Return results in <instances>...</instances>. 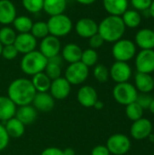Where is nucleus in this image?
<instances>
[{
    "label": "nucleus",
    "instance_id": "48",
    "mask_svg": "<svg viewBox=\"0 0 154 155\" xmlns=\"http://www.w3.org/2000/svg\"><path fill=\"white\" fill-rule=\"evenodd\" d=\"M64 155H74V151L71 148H67L66 150L64 151Z\"/></svg>",
    "mask_w": 154,
    "mask_h": 155
},
{
    "label": "nucleus",
    "instance_id": "20",
    "mask_svg": "<svg viewBox=\"0 0 154 155\" xmlns=\"http://www.w3.org/2000/svg\"><path fill=\"white\" fill-rule=\"evenodd\" d=\"M135 88L142 94H149L154 89L153 77L151 74L138 73L134 77Z\"/></svg>",
    "mask_w": 154,
    "mask_h": 155
},
{
    "label": "nucleus",
    "instance_id": "36",
    "mask_svg": "<svg viewBox=\"0 0 154 155\" xmlns=\"http://www.w3.org/2000/svg\"><path fill=\"white\" fill-rule=\"evenodd\" d=\"M44 74L53 81L55 80L59 77H61V74H62V69L61 66L54 64V63H50L47 61V64L45 66L44 69Z\"/></svg>",
    "mask_w": 154,
    "mask_h": 155
},
{
    "label": "nucleus",
    "instance_id": "24",
    "mask_svg": "<svg viewBox=\"0 0 154 155\" xmlns=\"http://www.w3.org/2000/svg\"><path fill=\"white\" fill-rule=\"evenodd\" d=\"M16 105L8 96H0V121L6 122L15 117Z\"/></svg>",
    "mask_w": 154,
    "mask_h": 155
},
{
    "label": "nucleus",
    "instance_id": "30",
    "mask_svg": "<svg viewBox=\"0 0 154 155\" xmlns=\"http://www.w3.org/2000/svg\"><path fill=\"white\" fill-rule=\"evenodd\" d=\"M125 114L126 116L133 122H135L141 118H143V109L140 104H138L136 102H133L128 105H126L125 108Z\"/></svg>",
    "mask_w": 154,
    "mask_h": 155
},
{
    "label": "nucleus",
    "instance_id": "39",
    "mask_svg": "<svg viewBox=\"0 0 154 155\" xmlns=\"http://www.w3.org/2000/svg\"><path fill=\"white\" fill-rule=\"evenodd\" d=\"M152 97L151 95H149L148 94H138V97L136 99V103L138 104H140L142 106V108L144 109H148L152 101Z\"/></svg>",
    "mask_w": 154,
    "mask_h": 155
},
{
    "label": "nucleus",
    "instance_id": "4",
    "mask_svg": "<svg viewBox=\"0 0 154 155\" xmlns=\"http://www.w3.org/2000/svg\"><path fill=\"white\" fill-rule=\"evenodd\" d=\"M46 23L49 30V35L58 38L67 35L73 28L72 20L64 14L50 16Z\"/></svg>",
    "mask_w": 154,
    "mask_h": 155
},
{
    "label": "nucleus",
    "instance_id": "13",
    "mask_svg": "<svg viewBox=\"0 0 154 155\" xmlns=\"http://www.w3.org/2000/svg\"><path fill=\"white\" fill-rule=\"evenodd\" d=\"M75 32L82 38H90L98 33V24L92 18L84 17L75 24Z\"/></svg>",
    "mask_w": 154,
    "mask_h": 155
},
{
    "label": "nucleus",
    "instance_id": "25",
    "mask_svg": "<svg viewBox=\"0 0 154 155\" xmlns=\"http://www.w3.org/2000/svg\"><path fill=\"white\" fill-rule=\"evenodd\" d=\"M66 0H44L43 10L50 16L64 14L66 8Z\"/></svg>",
    "mask_w": 154,
    "mask_h": 155
},
{
    "label": "nucleus",
    "instance_id": "42",
    "mask_svg": "<svg viewBox=\"0 0 154 155\" xmlns=\"http://www.w3.org/2000/svg\"><path fill=\"white\" fill-rule=\"evenodd\" d=\"M110 152L104 145H97L93 150L91 155H110Z\"/></svg>",
    "mask_w": 154,
    "mask_h": 155
},
{
    "label": "nucleus",
    "instance_id": "34",
    "mask_svg": "<svg viewBox=\"0 0 154 155\" xmlns=\"http://www.w3.org/2000/svg\"><path fill=\"white\" fill-rule=\"evenodd\" d=\"M93 76L99 83H106L110 77L109 69L103 64H97L93 69Z\"/></svg>",
    "mask_w": 154,
    "mask_h": 155
},
{
    "label": "nucleus",
    "instance_id": "46",
    "mask_svg": "<svg viewBox=\"0 0 154 155\" xmlns=\"http://www.w3.org/2000/svg\"><path fill=\"white\" fill-rule=\"evenodd\" d=\"M93 107H94L96 110H101V109H103V102H101V101H99V100H97V101H96V103L94 104Z\"/></svg>",
    "mask_w": 154,
    "mask_h": 155
},
{
    "label": "nucleus",
    "instance_id": "12",
    "mask_svg": "<svg viewBox=\"0 0 154 155\" xmlns=\"http://www.w3.org/2000/svg\"><path fill=\"white\" fill-rule=\"evenodd\" d=\"M40 53L47 59L59 54L61 51V42L58 37L48 35L40 43Z\"/></svg>",
    "mask_w": 154,
    "mask_h": 155
},
{
    "label": "nucleus",
    "instance_id": "52",
    "mask_svg": "<svg viewBox=\"0 0 154 155\" xmlns=\"http://www.w3.org/2000/svg\"><path fill=\"white\" fill-rule=\"evenodd\" d=\"M152 31H153V32H154V25H153V29H152Z\"/></svg>",
    "mask_w": 154,
    "mask_h": 155
},
{
    "label": "nucleus",
    "instance_id": "16",
    "mask_svg": "<svg viewBox=\"0 0 154 155\" xmlns=\"http://www.w3.org/2000/svg\"><path fill=\"white\" fill-rule=\"evenodd\" d=\"M98 100L96 90L90 85L82 86L77 92V101L79 104L86 108L93 107L94 104Z\"/></svg>",
    "mask_w": 154,
    "mask_h": 155
},
{
    "label": "nucleus",
    "instance_id": "5",
    "mask_svg": "<svg viewBox=\"0 0 154 155\" xmlns=\"http://www.w3.org/2000/svg\"><path fill=\"white\" fill-rule=\"evenodd\" d=\"M113 95L118 104L126 106L133 102H136L138 97V91L133 84L128 82L120 83L113 87Z\"/></svg>",
    "mask_w": 154,
    "mask_h": 155
},
{
    "label": "nucleus",
    "instance_id": "37",
    "mask_svg": "<svg viewBox=\"0 0 154 155\" xmlns=\"http://www.w3.org/2000/svg\"><path fill=\"white\" fill-rule=\"evenodd\" d=\"M17 54H18V52H17V50H16V48L15 47L14 45H4L3 46L1 55L5 59L13 60L17 56Z\"/></svg>",
    "mask_w": 154,
    "mask_h": 155
},
{
    "label": "nucleus",
    "instance_id": "21",
    "mask_svg": "<svg viewBox=\"0 0 154 155\" xmlns=\"http://www.w3.org/2000/svg\"><path fill=\"white\" fill-rule=\"evenodd\" d=\"M15 117L17 118L24 125H28L36 120L37 110L30 104L19 106V108L16 109Z\"/></svg>",
    "mask_w": 154,
    "mask_h": 155
},
{
    "label": "nucleus",
    "instance_id": "29",
    "mask_svg": "<svg viewBox=\"0 0 154 155\" xmlns=\"http://www.w3.org/2000/svg\"><path fill=\"white\" fill-rule=\"evenodd\" d=\"M12 24L14 25V27L15 28V30L18 31L20 34L30 33L32 26H33L32 19L26 15L16 16Z\"/></svg>",
    "mask_w": 154,
    "mask_h": 155
},
{
    "label": "nucleus",
    "instance_id": "47",
    "mask_svg": "<svg viewBox=\"0 0 154 155\" xmlns=\"http://www.w3.org/2000/svg\"><path fill=\"white\" fill-rule=\"evenodd\" d=\"M149 12H150V15L154 19V0H152V4H151V6L149 8Z\"/></svg>",
    "mask_w": 154,
    "mask_h": 155
},
{
    "label": "nucleus",
    "instance_id": "35",
    "mask_svg": "<svg viewBox=\"0 0 154 155\" xmlns=\"http://www.w3.org/2000/svg\"><path fill=\"white\" fill-rule=\"evenodd\" d=\"M23 6L29 13H38L43 10L44 0H22Z\"/></svg>",
    "mask_w": 154,
    "mask_h": 155
},
{
    "label": "nucleus",
    "instance_id": "53",
    "mask_svg": "<svg viewBox=\"0 0 154 155\" xmlns=\"http://www.w3.org/2000/svg\"><path fill=\"white\" fill-rule=\"evenodd\" d=\"M152 155H154V153H153V154H152Z\"/></svg>",
    "mask_w": 154,
    "mask_h": 155
},
{
    "label": "nucleus",
    "instance_id": "22",
    "mask_svg": "<svg viewBox=\"0 0 154 155\" xmlns=\"http://www.w3.org/2000/svg\"><path fill=\"white\" fill-rule=\"evenodd\" d=\"M128 0H103L105 11L111 15L122 16L128 9Z\"/></svg>",
    "mask_w": 154,
    "mask_h": 155
},
{
    "label": "nucleus",
    "instance_id": "43",
    "mask_svg": "<svg viewBox=\"0 0 154 155\" xmlns=\"http://www.w3.org/2000/svg\"><path fill=\"white\" fill-rule=\"evenodd\" d=\"M41 155H64V151L56 147H48L44 149Z\"/></svg>",
    "mask_w": 154,
    "mask_h": 155
},
{
    "label": "nucleus",
    "instance_id": "11",
    "mask_svg": "<svg viewBox=\"0 0 154 155\" xmlns=\"http://www.w3.org/2000/svg\"><path fill=\"white\" fill-rule=\"evenodd\" d=\"M152 132V124L146 118H141L133 123L131 126V135L137 141L144 140L150 136Z\"/></svg>",
    "mask_w": 154,
    "mask_h": 155
},
{
    "label": "nucleus",
    "instance_id": "40",
    "mask_svg": "<svg viewBox=\"0 0 154 155\" xmlns=\"http://www.w3.org/2000/svg\"><path fill=\"white\" fill-rule=\"evenodd\" d=\"M103 44H104V40L98 33L89 38V45L92 49L95 50L97 48H100Z\"/></svg>",
    "mask_w": 154,
    "mask_h": 155
},
{
    "label": "nucleus",
    "instance_id": "50",
    "mask_svg": "<svg viewBox=\"0 0 154 155\" xmlns=\"http://www.w3.org/2000/svg\"><path fill=\"white\" fill-rule=\"evenodd\" d=\"M2 50H3V45L0 43V55H1V54H2Z\"/></svg>",
    "mask_w": 154,
    "mask_h": 155
},
{
    "label": "nucleus",
    "instance_id": "28",
    "mask_svg": "<svg viewBox=\"0 0 154 155\" xmlns=\"http://www.w3.org/2000/svg\"><path fill=\"white\" fill-rule=\"evenodd\" d=\"M122 19L123 21V24L125 27L129 28H136L140 25L142 22V15L137 10L133 9H127L123 15Z\"/></svg>",
    "mask_w": 154,
    "mask_h": 155
},
{
    "label": "nucleus",
    "instance_id": "8",
    "mask_svg": "<svg viewBox=\"0 0 154 155\" xmlns=\"http://www.w3.org/2000/svg\"><path fill=\"white\" fill-rule=\"evenodd\" d=\"M132 143L128 136L123 134H115L110 136L106 143V147L110 153L113 155L126 154L131 149Z\"/></svg>",
    "mask_w": 154,
    "mask_h": 155
},
{
    "label": "nucleus",
    "instance_id": "14",
    "mask_svg": "<svg viewBox=\"0 0 154 155\" xmlns=\"http://www.w3.org/2000/svg\"><path fill=\"white\" fill-rule=\"evenodd\" d=\"M36 45H37L36 38L31 33L17 35L15 41L14 43V45L16 48L17 52L24 54L34 51Z\"/></svg>",
    "mask_w": 154,
    "mask_h": 155
},
{
    "label": "nucleus",
    "instance_id": "44",
    "mask_svg": "<svg viewBox=\"0 0 154 155\" xmlns=\"http://www.w3.org/2000/svg\"><path fill=\"white\" fill-rule=\"evenodd\" d=\"M47 61L50 62V63H54V64H56L62 66L64 59H63L62 56H60L59 54H57V55H55V56H54V57H51V58L47 59Z\"/></svg>",
    "mask_w": 154,
    "mask_h": 155
},
{
    "label": "nucleus",
    "instance_id": "10",
    "mask_svg": "<svg viewBox=\"0 0 154 155\" xmlns=\"http://www.w3.org/2000/svg\"><path fill=\"white\" fill-rule=\"evenodd\" d=\"M110 76L111 78L117 84L128 82L132 76L133 71L131 66L126 62H120L116 61L113 64L110 70Z\"/></svg>",
    "mask_w": 154,
    "mask_h": 155
},
{
    "label": "nucleus",
    "instance_id": "2",
    "mask_svg": "<svg viewBox=\"0 0 154 155\" xmlns=\"http://www.w3.org/2000/svg\"><path fill=\"white\" fill-rule=\"evenodd\" d=\"M125 25L121 16L109 15L98 25V34L104 42L115 43L122 39L125 33Z\"/></svg>",
    "mask_w": 154,
    "mask_h": 155
},
{
    "label": "nucleus",
    "instance_id": "49",
    "mask_svg": "<svg viewBox=\"0 0 154 155\" xmlns=\"http://www.w3.org/2000/svg\"><path fill=\"white\" fill-rule=\"evenodd\" d=\"M148 109L150 110V112L152 114H154V99H152V103H151V104H150V106H149Z\"/></svg>",
    "mask_w": 154,
    "mask_h": 155
},
{
    "label": "nucleus",
    "instance_id": "3",
    "mask_svg": "<svg viewBox=\"0 0 154 155\" xmlns=\"http://www.w3.org/2000/svg\"><path fill=\"white\" fill-rule=\"evenodd\" d=\"M47 64V58L44 57L40 51H32L28 54H24L21 60V69L28 75H34L38 73L44 71Z\"/></svg>",
    "mask_w": 154,
    "mask_h": 155
},
{
    "label": "nucleus",
    "instance_id": "41",
    "mask_svg": "<svg viewBox=\"0 0 154 155\" xmlns=\"http://www.w3.org/2000/svg\"><path fill=\"white\" fill-rule=\"evenodd\" d=\"M9 143V136L5 129V126L0 124V152L6 148Z\"/></svg>",
    "mask_w": 154,
    "mask_h": 155
},
{
    "label": "nucleus",
    "instance_id": "38",
    "mask_svg": "<svg viewBox=\"0 0 154 155\" xmlns=\"http://www.w3.org/2000/svg\"><path fill=\"white\" fill-rule=\"evenodd\" d=\"M152 0H131L132 5L137 11L149 10Z\"/></svg>",
    "mask_w": 154,
    "mask_h": 155
},
{
    "label": "nucleus",
    "instance_id": "32",
    "mask_svg": "<svg viewBox=\"0 0 154 155\" xmlns=\"http://www.w3.org/2000/svg\"><path fill=\"white\" fill-rule=\"evenodd\" d=\"M30 33L36 38V39H43L49 35V30L47 26V23L43 21H37L33 23L32 29Z\"/></svg>",
    "mask_w": 154,
    "mask_h": 155
},
{
    "label": "nucleus",
    "instance_id": "1",
    "mask_svg": "<svg viewBox=\"0 0 154 155\" xmlns=\"http://www.w3.org/2000/svg\"><path fill=\"white\" fill-rule=\"evenodd\" d=\"M7 94L15 105L24 106L32 104L36 91L31 80L17 78L9 84Z\"/></svg>",
    "mask_w": 154,
    "mask_h": 155
},
{
    "label": "nucleus",
    "instance_id": "6",
    "mask_svg": "<svg viewBox=\"0 0 154 155\" xmlns=\"http://www.w3.org/2000/svg\"><path fill=\"white\" fill-rule=\"evenodd\" d=\"M112 54L116 61L127 63L135 56L136 45L129 39H120L114 43Z\"/></svg>",
    "mask_w": 154,
    "mask_h": 155
},
{
    "label": "nucleus",
    "instance_id": "15",
    "mask_svg": "<svg viewBox=\"0 0 154 155\" xmlns=\"http://www.w3.org/2000/svg\"><path fill=\"white\" fill-rule=\"evenodd\" d=\"M71 92V84L64 77H59L53 80L50 86V94L54 99L64 100L68 97Z\"/></svg>",
    "mask_w": 154,
    "mask_h": 155
},
{
    "label": "nucleus",
    "instance_id": "27",
    "mask_svg": "<svg viewBox=\"0 0 154 155\" xmlns=\"http://www.w3.org/2000/svg\"><path fill=\"white\" fill-rule=\"evenodd\" d=\"M31 82L36 93H46L50 90L52 80L44 74V72H42L33 75Z\"/></svg>",
    "mask_w": 154,
    "mask_h": 155
},
{
    "label": "nucleus",
    "instance_id": "26",
    "mask_svg": "<svg viewBox=\"0 0 154 155\" xmlns=\"http://www.w3.org/2000/svg\"><path fill=\"white\" fill-rule=\"evenodd\" d=\"M5 129L8 136L12 138H19L25 134V125L15 117L5 122Z\"/></svg>",
    "mask_w": 154,
    "mask_h": 155
},
{
    "label": "nucleus",
    "instance_id": "18",
    "mask_svg": "<svg viewBox=\"0 0 154 155\" xmlns=\"http://www.w3.org/2000/svg\"><path fill=\"white\" fill-rule=\"evenodd\" d=\"M16 17V9L10 0H0V24L7 25Z\"/></svg>",
    "mask_w": 154,
    "mask_h": 155
},
{
    "label": "nucleus",
    "instance_id": "9",
    "mask_svg": "<svg viewBox=\"0 0 154 155\" xmlns=\"http://www.w3.org/2000/svg\"><path fill=\"white\" fill-rule=\"evenodd\" d=\"M135 66L138 73L152 74L154 72V50H141L135 57Z\"/></svg>",
    "mask_w": 154,
    "mask_h": 155
},
{
    "label": "nucleus",
    "instance_id": "31",
    "mask_svg": "<svg viewBox=\"0 0 154 155\" xmlns=\"http://www.w3.org/2000/svg\"><path fill=\"white\" fill-rule=\"evenodd\" d=\"M16 35H17L15 29L9 26H4L0 29V43L3 45V46L14 45Z\"/></svg>",
    "mask_w": 154,
    "mask_h": 155
},
{
    "label": "nucleus",
    "instance_id": "45",
    "mask_svg": "<svg viewBox=\"0 0 154 155\" xmlns=\"http://www.w3.org/2000/svg\"><path fill=\"white\" fill-rule=\"evenodd\" d=\"M76 2H78L81 5H92L93 4L96 0H75Z\"/></svg>",
    "mask_w": 154,
    "mask_h": 155
},
{
    "label": "nucleus",
    "instance_id": "23",
    "mask_svg": "<svg viewBox=\"0 0 154 155\" xmlns=\"http://www.w3.org/2000/svg\"><path fill=\"white\" fill-rule=\"evenodd\" d=\"M83 50L76 44H67L62 49V57L69 64H74L81 61Z\"/></svg>",
    "mask_w": 154,
    "mask_h": 155
},
{
    "label": "nucleus",
    "instance_id": "17",
    "mask_svg": "<svg viewBox=\"0 0 154 155\" xmlns=\"http://www.w3.org/2000/svg\"><path fill=\"white\" fill-rule=\"evenodd\" d=\"M32 103L34 104V107L37 111L44 113H48L52 111L54 106V99L47 92L36 93Z\"/></svg>",
    "mask_w": 154,
    "mask_h": 155
},
{
    "label": "nucleus",
    "instance_id": "7",
    "mask_svg": "<svg viewBox=\"0 0 154 155\" xmlns=\"http://www.w3.org/2000/svg\"><path fill=\"white\" fill-rule=\"evenodd\" d=\"M89 75V68L81 61L70 64L65 70V79L70 84L78 85L83 84Z\"/></svg>",
    "mask_w": 154,
    "mask_h": 155
},
{
    "label": "nucleus",
    "instance_id": "19",
    "mask_svg": "<svg viewBox=\"0 0 154 155\" xmlns=\"http://www.w3.org/2000/svg\"><path fill=\"white\" fill-rule=\"evenodd\" d=\"M135 44L142 50L154 49V32L152 29H140L135 35Z\"/></svg>",
    "mask_w": 154,
    "mask_h": 155
},
{
    "label": "nucleus",
    "instance_id": "33",
    "mask_svg": "<svg viewBox=\"0 0 154 155\" xmlns=\"http://www.w3.org/2000/svg\"><path fill=\"white\" fill-rule=\"evenodd\" d=\"M98 61V54L94 49L88 48L83 51L82 53V57H81V62L86 65L88 68L91 66H93Z\"/></svg>",
    "mask_w": 154,
    "mask_h": 155
},
{
    "label": "nucleus",
    "instance_id": "51",
    "mask_svg": "<svg viewBox=\"0 0 154 155\" xmlns=\"http://www.w3.org/2000/svg\"><path fill=\"white\" fill-rule=\"evenodd\" d=\"M152 77H153V84H154V74H153V76H152Z\"/></svg>",
    "mask_w": 154,
    "mask_h": 155
}]
</instances>
